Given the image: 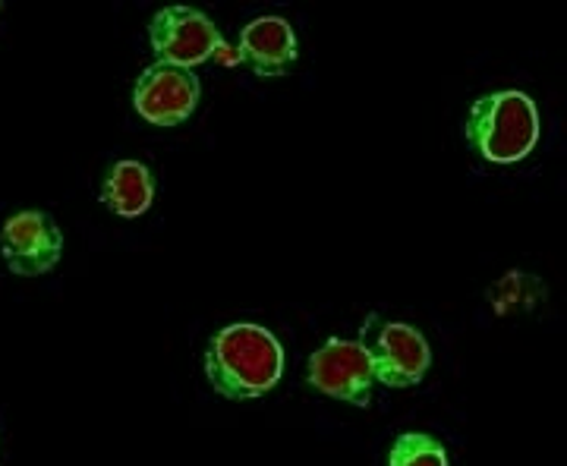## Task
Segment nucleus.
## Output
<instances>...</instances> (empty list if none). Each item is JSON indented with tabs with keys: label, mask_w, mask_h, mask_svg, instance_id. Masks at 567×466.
<instances>
[{
	"label": "nucleus",
	"mask_w": 567,
	"mask_h": 466,
	"mask_svg": "<svg viewBox=\"0 0 567 466\" xmlns=\"http://www.w3.org/2000/svg\"><path fill=\"white\" fill-rule=\"evenodd\" d=\"M203 372L224 401H259L281 382L284 346L265 324L234 322L208 338Z\"/></svg>",
	"instance_id": "f257e3e1"
},
{
	"label": "nucleus",
	"mask_w": 567,
	"mask_h": 466,
	"mask_svg": "<svg viewBox=\"0 0 567 466\" xmlns=\"http://www.w3.org/2000/svg\"><path fill=\"white\" fill-rule=\"evenodd\" d=\"M466 143L486 162L517 164L539 143V111L527 92L502 89L470 104Z\"/></svg>",
	"instance_id": "f03ea898"
},
{
	"label": "nucleus",
	"mask_w": 567,
	"mask_h": 466,
	"mask_svg": "<svg viewBox=\"0 0 567 466\" xmlns=\"http://www.w3.org/2000/svg\"><path fill=\"white\" fill-rule=\"evenodd\" d=\"M360 344L372 365V379L385 387L420 385L432 365V350L420 328L406 322H385L379 315H365Z\"/></svg>",
	"instance_id": "7ed1b4c3"
},
{
	"label": "nucleus",
	"mask_w": 567,
	"mask_h": 466,
	"mask_svg": "<svg viewBox=\"0 0 567 466\" xmlns=\"http://www.w3.org/2000/svg\"><path fill=\"white\" fill-rule=\"evenodd\" d=\"M148 44H152L158 63H171L181 70H193L199 63H208L227 48L221 29L212 22V17H205L203 10L186 7V3L162 7L152 17Z\"/></svg>",
	"instance_id": "20e7f679"
},
{
	"label": "nucleus",
	"mask_w": 567,
	"mask_h": 466,
	"mask_svg": "<svg viewBox=\"0 0 567 466\" xmlns=\"http://www.w3.org/2000/svg\"><path fill=\"white\" fill-rule=\"evenodd\" d=\"M306 385L324 397L365 410L372 404V365L360 341L328 338L309 360H306Z\"/></svg>",
	"instance_id": "39448f33"
},
{
	"label": "nucleus",
	"mask_w": 567,
	"mask_h": 466,
	"mask_svg": "<svg viewBox=\"0 0 567 466\" xmlns=\"http://www.w3.org/2000/svg\"><path fill=\"white\" fill-rule=\"evenodd\" d=\"M203 99V85L193 70H181L171 63H152L140 73L133 85V107L142 121L152 126H181L186 123Z\"/></svg>",
	"instance_id": "423d86ee"
},
{
	"label": "nucleus",
	"mask_w": 567,
	"mask_h": 466,
	"mask_svg": "<svg viewBox=\"0 0 567 466\" xmlns=\"http://www.w3.org/2000/svg\"><path fill=\"white\" fill-rule=\"evenodd\" d=\"M0 256L17 278H41L61 262V227L48 211H17L0 230Z\"/></svg>",
	"instance_id": "0eeeda50"
},
{
	"label": "nucleus",
	"mask_w": 567,
	"mask_h": 466,
	"mask_svg": "<svg viewBox=\"0 0 567 466\" xmlns=\"http://www.w3.org/2000/svg\"><path fill=\"white\" fill-rule=\"evenodd\" d=\"M237 61L259 80H281L300 61V41L284 17H259L246 22L237 39Z\"/></svg>",
	"instance_id": "6e6552de"
},
{
	"label": "nucleus",
	"mask_w": 567,
	"mask_h": 466,
	"mask_svg": "<svg viewBox=\"0 0 567 466\" xmlns=\"http://www.w3.org/2000/svg\"><path fill=\"white\" fill-rule=\"evenodd\" d=\"M155 203V174L142 162H114L102 180V205L121 218H140Z\"/></svg>",
	"instance_id": "1a4fd4ad"
},
{
	"label": "nucleus",
	"mask_w": 567,
	"mask_h": 466,
	"mask_svg": "<svg viewBox=\"0 0 567 466\" xmlns=\"http://www.w3.org/2000/svg\"><path fill=\"white\" fill-rule=\"evenodd\" d=\"M388 466H451L447 447L425 432H401L388 451Z\"/></svg>",
	"instance_id": "9d476101"
}]
</instances>
